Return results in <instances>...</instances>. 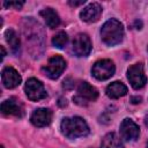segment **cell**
I'll use <instances>...</instances> for the list:
<instances>
[{"instance_id":"4","label":"cell","mask_w":148,"mask_h":148,"mask_svg":"<svg viewBox=\"0 0 148 148\" xmlns=\"http://www.w3.org/2000/svg\"><path fill=\"white\" fill-rule=\"evenodd\" d=\"M98 97V91L95 87L88 82H81L77 87V95L73 97V101L79 105H87L89 102H94Z\"/></svg>"},{"instance_id":"11","label":"cell","mask_w":148,"mask_h":148,"mask_svg":"<svg viewBox=\"0 0 148 148\" xmlns=\"http://www.w3.org/2000/svg\"><path fill=\"white\" fill-rule=\"evenodd\" d=\"M1 80H2V83L6 88L12 89V88L17 87L21 83L22 79H21V75L18 74V72L15 68H13L10 66H7L1 72Z\"/></svg>"},{"instance_id":"10","label":"cell","mask_w":148,"mask_h":148,"mask_svg":"<svg viewBox=\"0 0 148 148\" xmlns=\"http://www.w3.org/2000/svg\"><path fill=\"white\" fill-rule=\"evenodd\" d=\"M52 120V111L46 108H39L35 110L30 117V121L36 127H44L50 125Z\"/></svg>"},{"instance_id":"9","label":"cell","mask_w":148,"mask_h":148,"mask_svg":"<svg viewBox=\"0 0 148 148\" xmlns=\"http://www.w3.org/2000/svg\"><path fill=\"white\" fill-rule=\"evenodd\" d=\"M120 135L126 141H134L140 135V128L132 119L125 118L120 124Z\"/></svg>"},{"instance_id":"18","label":"cell","mask_w":148,"mask_h":148,"mask_svg":"<svg viewBox=\"0 0 148 148\" xmlns=\"http://www.w3.org/2000/svg\"><path fill=\"white\" fill-rule=\"evenodd\" d=\"M67 42H68V36L65 31H59L52 38V44L58 49H62L67 44Z\"/></svg>"},{"instance_id":"1","label":"cell","mask_w":148,"mask_h":148,"mask_svg":"<svg viewBox=\"0 0 148 148\" xmlns=\"http://www.w3.org/2000/svg\"><path fill=\"white\" fill-rule=\"evenodd\" d=\"M60 128L62 134L68 139H75L89 134V126L86 120L81 117L64 118L61 120Z\"/></svg>"},{"instance_id":"22","label":"cell","mask_w":148,"mask_h":148,"mask_svg":"<svg viewBox=\"0 0 148 148\" xmlns=\"http://www.w3.org/2000/svg\"><path fill=\"white\" fill-rule=\"evenodd\" d=\"M1 52H2V56H1V59H3V57L6 56V51H5V47L1 46Z\"/></svg>"},{"instance_id":"5","label":"cell","mask_w":148,"mask_h":148,"mask_svg":"<svg viewBox=\"0 0 148 148\" xmlns=\"http://www.w3.org/2000/svg\"><path fill=\"white\" fill-rule=\"evenodd\" d=\"M65 68H66L65 59L61 56H53L49 59L47 65L44 66L42 68V71L44 72V74L47 77L56 80L61 75V73L65 71Z\"/></svg>"},{"instance_id":"8","label":"cell","mask_w":148,"mask_h":148,"mask_svg":"<svg viewBox=\"0 0 148 148\" xmlns=\"http://www.w3.org/2000/svg\"><path fill=\"white\" fill-rule=\"evenodd\" d=\"M91 40L87 34H77L72 43V50L77 57H87L91 51Z\"/></svg>"},{"instance_id":"3","label":"cell","mask_w":148,"mask_h":148,"mask_svg":"<svg viewBox=\"0 0 148 148\" xmlns=\"http://www.w3.org/2000/svg\"><path fill=\"white\" fill-rule=\"evenodd\" d=\"M114 72H116L114 64L110 59L98 60L92 65V68H91L92 76L99 81H104V80L110 79L114 74Z\"/></svg>"},{"instance_id":"15","label":"cell","mask_w":148,"mask_h":148,"mask_svg":"<svg viewBox=\"0 0 148 148\" xmlns=\"http://www.w3.org/2000/svg\"><path fill=\"white\" fill-rule=\"evenodd\" d=\"M40 16L44 18L46 25L51 29L57 28L60 24V17L58 15V13L53 9V8H44L43 10H40Z\"/></svg>"},{"instance_id":"20","label":"cell","mask_w":148,"mask_h":148,"mask_svg":"<svg viewBox=\"0 0 148 148\" xmlns=\"http://www.w3.org/2000/svg\"><path fill=\"white\" fill-rule=\"evenodd\" d=\"M86 2V0H80V1H68V3L71 5V6H80V5H83Z\"/></svg>"},{"instance_id":"21","label":"cell","mask_w":148,"mask_h":148,"mask_svg":"<svg viewBox=\"0 0 148 148\" xmlns=\"http://www.w3.org/2000/svg\"><path fill=\"white\" fill-rule=\"evenodd\" d=\"M140 101H141V97H132V102H133L134 104L140 103Z\"/></svg>"},{"instance_id":"6","label":"cell","mask_w":148,"mask_h":148,"mask_svg":"<svg viewBox=\"0 0 148 148\" xmlns=\"http://www.w3.org/2000/svg\"><path fill=\"white\" fill-rule=\"evenodd\" d=\"M24 91H25L27 97L30 101H34V102L40 101V99H43L47 96L46 90L44 88V84L35 77H31L25 82Z\"/></svg>"},{"instance_id":"24","label":"cell","mask_w":148,"mask_h":148,"mask_svg":"<svg viewBox=\"0 0 148 148\" xmlns=\"http://www.w3.org/2000/svg\"><path fill=\"white\" fill-rule=\"evenodd\" d=\"M146 148H148V142H147V147H146Z\"/></svg>"},{"instance_id":"14","label":"cell","mask_w":148,"mask_h":148,"mask_svg":"<svg viewBox=\"0 0 148 148\" xmlns=\"http://www.w3.org/2000/svg\"><path fill=\"white\" fill-rule=\"evenodd\" d=\"M127 94V87L119 81H114L106 87V95L112 99H117Z\"/></svg>"},{"instance_id":"23","label":"cell","mask_w":148,"mask_h":148,"mask_svg":"<svg viewBox=\"0 0 148 148\" xmlns=\"http://www.w3.org/2000/svg\"><path fill=\"white\" fill-rule=\"evenodd\" d=\"M143 121H145V125H146V127L148 128V114L145 117V120H143Z\"/></svg>"},{"instance_id":"12","label":"cell","mask_w":148,"mask_h":148,"mask_svg":"<svg viewBox=\"0 0 148 148\" xmlns=\"http://www.w3.org/2000/svg\"><path fill=\"white\" fill-rule=\"evenodd\" d=\"M1 112L5 116H15V117H22L24 113L23 105L14 97L8 98L2 102L1 104Z\"/></svg>"},{"instance_id":"16","label":"cell","mask_w":148,"mask_h":148,"mask_svg":"<svg viewBox=\"0 0 148 148\" xmlns=\"http://www.w3.org/2000/svg\"><path fill=\"white\" fill-rule=\"evenodd\" d=\"M5 37H6L7 43L9 44L12 53L18 54L20 53V38L16 35V32L13 29H7L5 32Z\"/></svg>"},{"instance_id":"19","label":"cell","mask_w":148,"mask_h":148,"mask_svg":"<svg viewBox=\"0 0 148 148\" xmlns=\"http://www.w3.org/2000/svg\"><path fill=\"white\" fill-rule=\"evenodd\" d=\"M23 1L18 2V1H9V2H3V6L6 8H9V7H15L16 9H20L22 6H23Z\"/></svg>"},{"instance_id":"17","label":"cell","mask_w":148,"mask_h":148,"mask_svg":"<svg viewBox=\"0 0 148 148\" xmlns=\"http://www.w3.org/2000/svg\"><path fill=\"white\" fill-rule=\"evenodd\" d=\"M101 148H124V145L119 139V136L116 133L111 132L103 138Z\"/></svg>"},{"instance_id":"7","label":"cell","mask_w":148,"mask_h":148,"mask_svg":"<svg viewBox=\"0 0 148 148\" xmlns=\"http://www.w3.org/2000/svg\"><path fill=\"white\" fill-rule=\"evenodd\" d=\"M127 79L133 89L139 90L147 83V77L142 64H134L127 69Z\"/></svg>"},{"instance_id":"13","label":"cell","mask_w":148,"mask_h":148,"mask_svg":"<svg viewBox=\"0 0 148 148\" xmlns=\"http://www.w3.org/2000/svg\"><path fill=\"white\" fill-rule=\"evenodd\" d=\"M102 14V7L99 3L97 2H92V3H89L87 7H84L81 12H80V17L82 21L84 22H95L99 18Z\"/></svg>"},{"instance_id":"2","label":"cell","mask_w":148,"mask_h":148,"mask_svg":"<svg viewBox=\"0 0 148 148\" xmlns=\"http://www.w3.org/2000/svg\"><path fill=\"white\" fill-rule=\"evenodd\" d=\"M101 38L109 46L119 44L124 38L123 24L116 18L108 20L101 29Z\"/></svg>"}]
</instances>
